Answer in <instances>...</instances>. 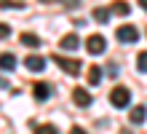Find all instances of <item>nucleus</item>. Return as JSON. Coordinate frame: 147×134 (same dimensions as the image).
Here are the masks:
<instances>
[{"label": "nucleus", "mask_w": 147, "mask_h": 134, "mask_svg": "<svg viewBox=\"0 0 147 134\" xmlns=\"http://www.w3.org/2000/svg\"><path fill=\"white\" fill-rule=\"evenodd\" d=\"M54 62L64 70L67 75H80V62H78V59H70V56H64V54H56Z\"/></svg>", "instance_id": "nucleus-1"}, {"label": "nucleus", "mask_w": 147, "mask_h": 134, "mask_svg": "<svg viewBox=\"0 0 147 134\" xmlns=\"http://www.w3.org/2000/svg\"><path fill=\"white\" fill-rule=\"evenodd\" d=\"M115 35H118L120 43H136V40H139V30H136L134 24H120L115 30Z\"/></svg>", "instance_id": "nucleus-2"}, {"label": "nucleus", "mask_w": 147, "mask_h": 134, "mask_svg": "<svg viewBox=\"0 0 147 134\" xmlns=\"http://www.w3.org/2000/svg\"><path fill=\"white\" fill-rule=\"evenodd\" d=\"M110 102H112V107H128V102H131V91H128L126 86H118V88H112V94H110Z\"/></svg>", "instance_id": "nucleus-3"}, {"label": "nucleus", "mask_w": 147, "mask_h": 134, "mask_svg": "<svg viewBox=\"0 0 147 134\" xmlns=\"http://www.w3.org/2000/svg\"><path fill=\"white\" fill-rule=\"evenodd\" d=\"M86 51L94 54V56H99V54H105V51H107V40L102 38V35H91V38L86 40Z\"/></svg>", "instance_id": "nucleus-4"}, {"label": "nucleus", "mask_w": 147, "mask_h": 134, "mask_svg": "<svg viewBox=\"0 0 147 134\" xmlns=\"http://www.w3.org/2000/svg\"><path fill=\"white\" fill-rule=\"evenodd\" d=\"M24 65H27V67L32 70V73H43V70H46V65H48V62L43 59V56H38V54H30V56H27V62H24Z\"/></svg>", "instance_id": "nucleus-5"}, {"label": "nucleus", "mask_w": 147, "mask_h": 134, "mask_svg": "<svg viewBox=\"0 0 147 134\" xmlns=\"http://www.w3.org/2000/svg\"><path fill=\"white\" fill-rule=\"evenodd\" d=\"M72 99H75V105H78V107H88V105H91V94L86 91L83 86H78L75 91H72Z\"/></svg>", "instance_id": "nucleus-6"}, {"label": "nucleus", "mask_w": 147, "mask_h": 134, "mask_svg": "<svg viewBox=\"0 0 147 134\" xmlns=\"http://www.w3.org/2000/svg\"><path fill=\"white\" fill-rule=\"evenodd\" d=\"M32 91H35V99H38V102H46L48 97H51V86H48V83H35Z\"/></svg>", "instance_id": "nucleus-7"}, {"label": "nucleus", "mask_w": 147, "mask_h": 134, "mask_svg": "<svg viewBox=\"0 0 147 134\" xmlns=\"http://www.w3.org/2000/svg\"><path fill=\"white\" fill-rule=\"evenodd\" d=\"M144 118H147V107H142V105H136L134 110H131V123H144Z\"/></svg>", "instance_id": "nucleus-8"}, {"label": "nucleus", "mask_w": 147, "mask_h": 134, "mask_svg": "<svg viewBox=\"0 0 147 134\" xmlns=\"http://www.w3.org/2000/svg\"><path fill=\"white\" fill-rule=\"evenodd\" d=\"M78 43H80V40H78V35H75V32H70V35H64V38H62V48L75 51V48H78Z\"/></svg>", "instance_id": "nucleus-9"}, {"label": "nucleus", "mask_w": 147, "mask_h": 134, "mask_svg": "<svg viewBox=\"0 0 147 134\" xmlns=\"http://www.w3.org/2000/svg\"><path fill=\"white\" fill-rule=\"evenodd\" d=\"M13 67H16L13 54H0V70H13Z\"/></svg>", "instance_id": "nucleus-10"}, {"label": "nucleus", "mask_w": 147, "mask_h": 134, "mask_svg": "<svg viewBox=\"0 0 147 134\" xmlns=\"http://www.w3.org/2000/svg\"><path fill=\"white\" fill-rule=\"evenodd\" d=\"M110 16H112L110 8H94V19H96L99 24H107V22H110Z\"/></svg>", "instance_id": "nucleus-11"}, {"label": "nucleus", "mask_w": 147, "mask_h": 134, "mask_svg": "<svg viewBox=\"0 0 147 134\" xmlns=\"http://www.w3.org/2000/svg\"><path fill=\"white\" fill-rule=\"evenodd\" d=\"M128 11H131V5L123 3V0H115V3H112V14H118V16H128Z\"/></svg>", "instance_id": "nucleus-12"}, {"label": "nucleus", "mask_w": 147, "mask_h": 134, "mask_svg": "<svg viewBox=\"0 0 147 134\" xmlns=\"http://www.w3.org/2000/svg\"><path fill=\"white\" fill-rule=\"evenodd\" d=\"M22 43H24V46H30V48H38L40 46V38H38V35H32V32H24L22 35Z\"/></svg>", "instance_id": "nucleus-13"}, {"label": "nucleus", "mask_w": 147, "mask_h": 134, "mask_svg": "<svg viewBox=\"0 0 147 134\" xmlns=\"http://www.w3.org/2000/svg\"><path fill=\"white\" fill-rule=\"evenodd\" d=\"M88 83L91 86H99L102 83V67H91L88 70Z\"/></svg>", "instance_id": "nucleus-14"}, {"label": "nucleus", "mask_w": 147, "mask_h": 134, "mask_svg": "<svg viewBox=\"0 0 147 134\" xmlns=\"http://www.w3.org/2000/svg\"><path fill=\"white\" fill-rule=\"evenodd\" d=\"M35 134H59V129H56V126H51V123H46V126H38Z\"/></svg>", "instance_id": "nucleus-15"}, {"label": "nucleus", "mask_w": 147, "mask_h": 134, "mask_svg": "<svg viewBox=\"0 0 147 134\" xmlns=\"http://www.w3.org/2000/svg\"><path fill=\"white\" fill-rule=\"evenodd\" d=\"M136 67H139V73H147V51L139 54V59H136Z\"/></svg>", "instance_id": "nucleus-16"}, {"label": "nucleus", "mask_w": 147, "mask_h": 134, "mask_svg": "<svg viewBox=\"0 0 147 134\" xmlns=\"http://www.w3.org/2000/svg\"><path fill=\"white\" fill-rule=\"evenodd\" d=\"M8 35H11V27H8V24H0V40H5Z\"/></svg>", "instance_id": "nucleus-17"}, {"label": "nucleus", "mask_w": 147, "mask_h": 134, "mask_svg": "<svg viewBox=\"0 0 147 134\" xmlns=\"http://www.w3.org/2000/svg\"><path fill=\"white\" fill-rule=\"evenodd\" d=\"M0 5H5V8H22L19 3H11V0H0Z\"/></svg>", "instance_id": "nucleus-18"}, {"label": "nucleus", "mask_w": 147, "mask_h": 134, "mask_svg": "<svg viewBox=\"0 0 147 134\" xmlns=\"http://www.w3.org/2000/svg\"><path fill=\"white\" fill-rule=\"evenodd\" d=\"M70 134H88V131L80 129V126H72V129H70Z\"/></svg>", "instance_id": "nucleus-19"}, {"label": "nucleus", "mask_w": 147, "mask_h": 134, "mask_svg": "<svg viewBox=\"0 0 147 134\" xmlns=\"http://www.w3.org/2000/svg\"><path fill=\"white\" fill-rule=\"evenodd\" d=\"M139 5H142V8H147V0H139Z\"/></svg>", "instance_id": "nucleus-20"}, {"label": "nucleus", "mask_w": 147, "mask_h": 134, "mask_svg": "<svg viewBox=\"0 0 147 134\" xmlns=\"http://www.w3.org/2000/svg\"><path fill=\"white\" fill-rule=\"evenodd\" d=\"M40 3H51V0H40Z\"/></svg>", "instance_id": "nucleus-21"}]
</instances>
